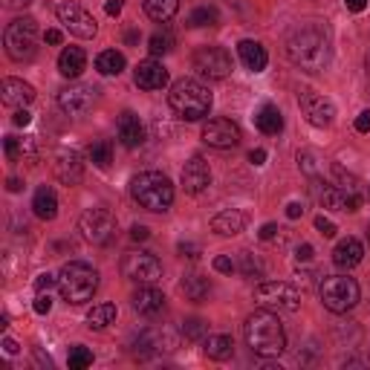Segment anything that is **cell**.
Wrapping results in <instances>:
<instances>
[{
  "mask_svg": "<svg viewBox=\"0 0 370 370\" xmlns=\"http://www.w3.org/2000/svg\"><path fill=\"white\" fill-rule=\"evenodd\" d=\"M286 58L304 73H321L330 64L333 47H330V30L321 23H301L298 30L286 35Z\"/></svg>",
  "mask_w": 370,
  "mask_h": 370,
  "instance_id": "6da1fadb",
  "label": "cell"
},
{
  "mask_svg": "<svg viewBox=\"0 0 370 370\" xmlns=\"http://www.w3.org/2000/svg\"><path fill=\"white\" fill-rule=\"evenodd\" d=\"M243 333H246V345L252 347V353L266 356V359L281 356L284 347H286L284 324H281V319L272 310H260V312L249 315V319H246Z\"/></svg>",
  "mask_w": 370,
  "mask_h": 370,
  "instance_id": "7a4b0ae2",
  "label": "cell"
},
{
  "mask_svg": "<svg viewBox=\"0 0 370 370\" xmlns=\"http://www.w3.org/2000/svg\"><path fill=\"white\" fill-rule=\"evenodd\" d=\"M130 194L145 211H168L171 203H174V185H171V180L165 174L142 171V174L133 176Z\"/></svg>",
  "mask_w": 370,
  "mask_h": 370,
  "instance_id": "3957f363",
  "label": "cell"
},
{
  "mask_svg": "<svg viewBox=\"0 0 370 370\" xmlns=\"http://www.w3.org/2000/svg\"><path fill=\"white\" fill-rule=\"evenodd\" d=\"M168 102L176 113H180L185 122H197L203 116H209L211 111V93L205 84L194 78H180L168 93Z\"/></svg>",
  "mask_w": 370,
  "mask_h": 370,
  "instance_id": "277c9868",
  "label": "cell"
},
{
  "mask_svg": "<svg viewBox=\"0 0 370 370\" xmlns=\"http://www.w3.org/2000/svg\"><path fill=\"white\" fill-rule=\"evenodd\" d=\"M58 290H61V298L67 304H84V301H90L95 295V290H99V272L90 264L73 260V264H67L61 269Z\"/></svg>",
  "mask_w": 370,
  "mask_h": 370,
  "instance_id": "5b68a950",
  "label": "cell"
},
{
  "mask_svg": "<svg viewBox=\"0 0 370 370\" xmlns=\"http://www.w3.org/2000/svg\"><path fill=\"white\" fill-rule=\"evenodd\" d=\"M3 44L12 61H32L38 52V23L32 18H15L6 26Z\"/></svg>",
  "mask_w": 370,
  "mask_h": 370,
  "instance_id": "8992f818",
  "label": "cell"
},
{
  "mask_svg": "<svg viewBox=\"0 0 370 370\" xmlns=\"http://www.w3.org/2000/svg\"><path fill=\"white\" fill-rule=\"evenodd\" d=\"M319 295L330 312H350L359 304V284L347 275H327L319 286Z\"/></svg>",
  "mask_w": 370,
  "mask_h": 370,
  "instance_id": "52a82bcc",
  "label": "cell"
},
{
  "mask_svg": "<svg viewBox=\"0 0 370 370\" xmlns=\"http://www.w3.org/2000/svg\"><path fill=\"white\" fill-rule=\"evenodd\" d=\"M255 304L260 310H272V312H295L301 307V292L292 284L266 281L255 290Z\"/></svg>",
  "mask_w": 370,
  "mask_h": 370,
  "instance_id": "ba28073f",
  "label": "cell"
},
{
  "mask_svg": "<svg viewBox=\"0 0 370 370\" xmlns=\"http://www.w3.org/2000/svg\"><path fill=\"white\" fill-rule=\"evenodd\" d=\"M191 64H194V70L209 78V81H220V78H229L231 70H235V64H231V56L223 49V47H200L194 52V58H191Z\"/></svg>",
  "mask_w": 370,
  "mask_h": 370,
  "instance_id": "9c48e42d",
  "label": "cell"
},
{
  "mask_svg": "<svg viewBox=\"0 0 370 370\" xmlns=\"http://www.w3.org/2000/svg\"><path fill=\"white\" fill-rule=\"evenodd\" d=\"M122 275L136 284H157L162 278V260L150 252H128L122 257Z\"/></svg>",
  "mask_w": 370,
  "mask_h": 370,
  "instance_id": "30bf717a",
  "label": "cell"
},
{
  "mask_svg": "<svg viewBox=\"0 0 370 370\" xmlns=\"http://www.w3.org/2000/svg\"><path fill=\"white\" fill-rule=\"evenodd\" d=\"M78 229L90 243L95 246H107L116 235V217L107 211V209H87L81 214L78 220Z\"/></svg>",
  "mask_w": 370,
  "mask_h": 370,
  "instance_id": "8fae6325",
  "label": "cell"
},
{
  "mask_svg": "<svg viewBox=\"0 0 370 370\" xmlns=\"http://www.w3.org/2000/svg\"><path fill=\"white\" fill-rule=\"evenodd\" d=\"M58 21L70 30L76 38H95V32H99V26H95V18L90 15V12L84 6L73 3V0H64V3H58Z\"/></svg>",
  "mask_w": 370,
  "mask_h": 370,
  "instance_id": "7c38bea8",
  "label": "cell"
},
{
  "mask_svg": "<svg viewBox=\"0 0 370 370\" xmlns=\"http://www.w3.org/2000/svg\"><path fill=\"white\" fill-rule=\"evenodd\" d=\"M99 99V87L93 84H70L58 93V107L67 116H84Z\"/></svg>",
  "mask_w": 370,
  "mask_h": 370,
  "instance_id": "4fadbf2b",
  "label": "cell"
},
{
  "mask_svg": "<svg viewBox=\"0 0 370 370\" xmlns=\"http://www.w3.org/2000/svg\"><path fill=\"white\" fill-rule=\"evenodd\" d=\"M203 142L211 148H235L240 145V128L231 119H209L203 125Z\"/></svg>",
  "mask_w": 370,
  "mask_h": 370,
  "instance_id": "5bb4252c",
  "label": "cell"
},
{
  "mask_svg": "<svg viewBox=\"0 0 370 370\" xmlns=\"http://www.w3.org/2000/svg\"><path fill=\"white\" fill-rule=\"evenodd\" d=\"M301 111H304L307 122L315 128H330L333 125V119H336V104L330 99H324V95L319 93H301Z\"/></svg>",
  "mask_w": 370,
  "mask_h": 370,
  "instance_id": "9a60e30c",
  "label": "cell"
},
{
  "mask_svg": "<svg viewBox=\"0 0 370 370\" xmlns=\"http://www.w3.org/2000/svg\"><path fill=\"white\" fill-rule=\"evenodd\" d=\"M180 180H183L185 194H203V191L211 185V168H209V162H205L203 157H191L185 162Z\"/></svg>",
  "mask_w": 370,
  "mask_h": 370,
  "instance_id": "2e32d148",
  "label": "cell"
},
{
  "mask_svg": "<svg viewBox=\"0 0 370 370\" xmlns=\"http://www.w3.org/2000/svg\"><path fill=\"white\" fill-rule=\"evenodd\" d=\"M133 78H136V87H142V90H162L168 84V70L162 61L148 58V61H139Z\"/></svg>",
  "mask_w": 370,
  "mask_h": 370,
  "instance_id": "e0dca14e",
  "label": "cell"
},
{
  "mask_svg": "<svg viewBox=\"0 0 370 370\" xmlns=\"http://www.w3.org/2000/svg\"><path fill=\"white\" fill-rule=\"evenodd\" d=\"M56 176L64 183V185H78L81 176H84V162H81V157L76 154V150H58L56 154Z\"/></svg>",
  "mask_w": 370,
  "mask_h": 370,
  "instance_id": "ac0fdd59",
  "label": "cell"
},
{
  "mask_svg": "<svg viewBox=\"0 0 370 370\" xmlns=\"http://www.w3.org/2000/svg\"><path fill=\"white\" fill-rule=\"evenodd\" d=\"M133 310L145 315V319H154V315L165 310V295H162L154 284H142L139 290L133 292Z\"/></svg>",
  "mask_w": 370,
  "mask_h": 370,
  "instance_id": "d6986e66",
  "label": "cell"
},
{
  "mask_svg": "<svg viewBox=\"0 0 370 370\" xmlns=\"http://www.w3.org/2000/svg\"><path fill=\"white\" fill-rule=\"evenodd\" d=\"M162 350H174V338H171L168 330H162V333L159 330H145L133 341V353L136 356H157Z\"/></svg>",
  "mask_w": 370,
  "mask_h": 370,
  "instance_id": "ffe728a7",
  "label": "cell"
},
{
  "mask_svg": "<svg viewBox=\"0 0 370 370\" xmlns=\"http://www.w3.org/2000/svg\"><path fill=\"white\" fill-rule=\"evenodd\" d=\"M35 99L32 84H26L21 78H3V87H0V102L6 107H26Z\"/></svg>",
  "mask_w": 370,
  "mask_h": 370,
  "instance_id": "44dd1931",
  "label": "cell"
},
{
  "mask_svg": "<svg viewBox=\"0 0 370 370\" xmlns=\"http://www.w3.org/2000/svg\"><path fill=\"white\" fill-rule=\"evenodd\" d=\"M362 257H365V246L356 240V238L338 240L336 249H333V264H336L338 269H353V266H359Z\"/></svg>",
  "mask_w": 370,
  "mask_h": 370,
  "instance_id": "7402d4cb",
  "label": "cell"
},
{
  "mask_svg": "<svg viewBox=\"0 0 370 370\" xmlns=\"http://www.w3.org/2000/svg\"><path fill=\"white\" fill-rule=\"evenodd\" d=\"M321 203L333 211H356L362 197L356 194V188H327L321 194Z\"/></svg>",
  "mask_w": 370,
  "mask_h": 370,
  "instance_id": "603a6c76",
  "label": "cell"
},
{
  "mask_svg": "<svg viewBox=\"0 0 370 370\" xmlns=\"http://www.w3.org/2000/svg\"><path fill=\"white\" fill-rule=\"evenodd\" d=\"M246 229V214L238 211V209H229V211H220L211 220V231L220 238H235Z\"/></svg>",
  "mask_w": 370,
  "mask_h": 370,
  "instance_id": "cb8c5ba5",
  "label": "cell"
},
{
  "mask_svg": "<svg viewBox=\"0 0 370 370\" xmlns=\"http://www.w3.org/2000/svg\"><path fill=\"white\" fill-rule=\"evenodd\" d=\"M119 139L125 148H139L145 142V128H142L139 116H133L130 111L119 116Z\"/></svg>",
  "mask_w": 370,
  "mask_h": 370,
  "instance_id": "d4e9b609",
  "label": "cell"
},
{
  "mask_svg": "<svg viewBox=\"0 0 370 370\" xmlns=\"http://www.w3.org/2000/svg\"><path fill=\"white\" fill-rule=\"evenodd\" d=\"M238 56H240L246 70H252V73H260L269 64L266 47L257 44V41H240V44H238Z\"/></svg>",
  "mask_w": 370,
  "mask_h": 370,
  "instance_id": "484cf974",
  "label": "cell"
},
{
  "mask_svg": "<svg viewBox=\"0 0 370 370\" xmlns=\"http://www.w3.org/2000/svg\"><path fill=\"white\" fill-rule=\"evenodd\" d=\"M32 211L35 217H41V220H56V214H58V197H56V191L52 188H38L35 191V197H32Z\"/></svg>",
  "mask_w": 370,
  "mask_h": 370,
  "instance_id": "4316f807",
  "label": "cell"
},
{
  "mask_svg": "<svg viewBox=\"0 0 370 370\" xmlns=\"http://www.w3.org/2000/svg\"><path fill=\"white\" fill-rule=\"evenodd\" d=\"M84 67H87L84 49L67 47V49L61 52V58H58V70H61V76H67V78H78L81 73H84Z\"/></svg>",
  "mask_w": 370,
  "mask_h": 370,
  "instance_id": "83f0119b",
  "label": "cell"
},
{
  "mask_svg": "<svg viewBox=\"0 0 370 370\" xmlns=\"http://www.w3.org/2000/svg\"><path fill=\"white\" fill-rule=\"evenodd\" d=\"M255 125H257L260 133L275 136V133L284 130V116H281V111H278L275 104H264V107L257 111V116H255Z\"/></svg>",
  "mask_w": 370,
  "mask_h": 370,
  "instance_id": "f1b7e54d",
  "label": "cell"
},
{
  "mask_svg": "<svg viewBox=\"0 0 370 370\" xmlns=\"http://www.w3.org/2000/svg\"><path fill=\"white\" fill-rule=\"evenodd\" d=\"M180 290H183V295H185L188 301L200 304V301L209 298L211 284H209V278H203V275H197V272H191V275H185V278L180 281Z\"/></svg>",
  "mask_w": 370,
  "mask_h": 370,
  "instance_id": "f546056e",
  "label": "cell"
},
{
  "mask_svg": "<svg viewBox=\"0 0 370 370\" xmlns=\"http://www.w3.org/2000/svg\"><path fill=\"white\" fill-rule=\"evenodd\" d=\"M180 9V0H145V15L157 23H165L176 15Z\"/></svg>",
  "mask_w": 370,
  "mask_h": 370,
  "instance_id": "4dcf8cb0",
  "label": "cell"
},
{
  "mask_svg": "<svg viewBox=\"0 0 370 370\" xmlns=\"http://www.w3.org/2000/svg\"><path fill=\"white\" fill-rule=\"evenodd\" d=\"M203 350H205V356H209V359L226 362L229 356H231V350H235V345H231L229 336H209V338L203 341Z\"/></svg>",
  "mask_w": 370,
  "mask_h": 370,
  "instance_id": "1f68e13d",
  "label": "cell"
},
{
  "mask_svg": "<svg viewBox=\"0 0 370 370\" xmlns=\"http://www.w3.org/2000/svg\"><path fill=\"white\" fill-rule=\"evenodd\" d=\"M95 70L102 76H119L125 70V56L116 49H104V52H99V58H95Z\"/></svg>",
  "mask_w": 370,
  "mask_h": 370,
  "instance_id": "d6a6232c",
  "label": "cell"
},
{
  "mask_svg": "<svg viewBox=\"0 0 370 370\" xmlns=\"http://www.w3.org/2000/svg\"><path fill=\"white\" fill-rule=\"evenodd\" d=\"M113 321H116V307L113 304H99L87 312V324L93 327V330H104V327L113 324Z\"/></svg>",
  "mask_w": 370,
  "mask_h": 370,
  "instance_id": "836d02e7",
  "label": "cell"
},
{
  "mask_svg": "<svg viewBox=\"0 0 370 370\" xmlns=\"http://www.w3.org/2000/svg\"><path fill=\"white\" fill-rule=\"evenodd\" d=\"M185 23L191 26V30H200V26H214L217 23V9L214 6H200V9L191 12Z\"/></svg>",
  "mask_w": 370,
  "mask_h": 370,
  "instance_id": "e575fe53",
  "label": "cell"
},
{
  "mask_svg": "<svg viewBox=\"0 0 370 370\" xmlns=\"http://www.w3.org/2000/svg\"><path fill=\"white\" fill-rule=\"evenodd\" d=\"M148 49H150V56H165V52L174 49V35L168 30H162V32H154L148 41Z\"/></svg>",
  "mask_w": 370,
  "mask_h": 370,
  "instance_id": "d590c367",
  "label": "cell"
},
{
  "mask_svg": "<svg viewBox=\"0 0 370 370\" xmlns=\"http://www.w3.org/2000/svg\"><path fill=\"white\" fill-rule=\"evenodd\" d=\"M240 272L246 278H260L264 275V260L252 252H240Z\"/></svg>",
  "mask_w": 370,
  "mask_h": 370,
  "instance_id": "8d00e7d4",
  "label": "cell"
},
{
  "mask_svg": "<svg viewBox=\"0 0 370 370\" xmlns=\"http://www.w3.org/2000/svg\"><path fill=\"white\" fill-rule=\"evenodd\" d=\"M205 333H209V324H205L203 319H197V315L183 321V336L188 341H200V338H205Z\"/></svg>",
  "mask_w": 370,
  "mask_h": 370,
  "instance_id": "74e56055",
  "label": "cell"
},
{
  "mask_svg": "<svg viewBox=\"0 0 370 370\" xmlns=\"http://www.w3.org/2000/svg\"><path fill=\"white\" fill-rule=\"evenodd\" d=\"M90 159H93L99 168H107V165H111V159H113V148H111V142L93 145V148H90Z\"/></svg>",
  "mask_w": 370,
  "mask_h": 370,
  "instance_id": "f35d334b",
  "label": "cell"
},
{
  "mask_svg": "<svg viewBox=\"0 0 370 370\" xmlns=\"http://www.w3.org/2000/svg\"><path fill=\"white\" fill-rule=\"evenodd\" d=\"M67 362H70V370H84V367H90L93 365V353L87 350V347H73L70 350V359H67Z\"/></svg>",
  "mask_w": 370,
  "mask_h": 370,
  "instance_id": "ab89813d",
  "label": "cell"
},
{
  "mask_svg": "<svg viewBox=\"0 0 370 370\" xmlns=\"http://www.w3.org/2000/svg\"><path fill=\"white\" fill-rule=\"evenodd\" d=\"M3 150H6V159L9 162H18L21 154H23V142L15 139V136H6V139H3Z\"/></svg>",
  "mask_w": 370,
  "mask_h": 370,
  "instance_id": "60d3db41",
  "label": "cell"
},
{
  "mask_svg": "<svg viewBox=\"0 0 370 370\" xmlns=\"http://www.w3.org/2000/svg\"><path fill=\"white\" fill-rule=\"evenodd\" d=\"M176 252H180L183 257H188V260H197L200 257V246L191 243V240H183L180 246H176Z\"/></svg>",
  "mask_w": 370,
  "mask_h": 370,
  "instance_id": "b9f144b4",
  "label": "cell"
},
{
  "mask_svg": "<svg viewBox=\"0 0 370 370\" xmlns=\"http://www.w3.org/2000/svg\"><path fill=\"white\" fill-rule=\"evenodd\" d=\"M56 284H58V278H56V275H49V272H44V275H38V278H35L38 292H49Z\"/></svg>",
  "mask_w": 370,
  "mask_h": 370,
  "instance_id": "7bdbcfd3",
  "label": "cell"
},
{
  "mask_svg": "<svg viewBox=\"0 0 370 370\" xmlns=\"http://www.w3.org/2000/svg\"><path fill=\"white\" fill-rule=\"evenodd\" d=\"M315 229H319L324 238H336V223L327 220V217H315Z\"/></svg>",
  "mask_w": 370,
  "mask_h": 370,
  "instance_id": "ee69618b",
  "label": "cell"
},
{
  "mask_svg": "<svg viewBox=\"0 0 370 370\" xmlns=\"http://www.w3.org/2000/svg\"><path fill=\"white\" fill-rule=\"evenodd\" d=\"M214 269L217 272H223V275H231L238 266H235V260L231 257H226V255H220V257H214Z\"/></svg>",
  "mask_w": 370,
  "mask_h": 370,
  "instance_id": "f6af8a7d",
  "label": "cell"
},
{
  "mask_svg": "<svg viewBox=\"0 0 370 370\" xmlns=\"http://www.w3.org/2000/svg\"><path fill=\"white\" fill-rule=\"evenodd\" d=\"M49 310H52V298H49L47 292H41V295L35 298V312H38V315H47Z\"/></svg>",
  "mask_w": 370,
  "mask_h": 370,
  "instance_id": "bcb514c9",
  "label": "cell"
},
{
  "mask_svg": "<svg viewBox=\"0 0 370 370\" xmlns=\"http://www.w3.org/2000/svg\"><path fill=\"white\" fill-rule=\"evenodd\" d=\"M122 6H125V0H107L104 12H107L111 18H119V15H122Z\"/></svg>",
  "mask_w": 370,
  "mask_h": 370,
  "instance_id": "7dc6e473",
  "label": "cell"
},
{
  "mask_svg": "<svg viewBox=\"0 0 370 370\" xmlns=\"http://www.w3.org/2000/svg\"><path fill=\"white\" fill-rule=\"evenodd\" d=\"M12 122H15V125H18V128H26V125H30V122H32V116H30V113H26V111H23V107H18V111H15V116H12Z\"/></svg>",
  "mask_w": 370,
  "mask_h": 370,
  "instance_id": "c3c4849f",
  "label": "cell"
},
{
  "mask_svg": "<svg viewBox=\"0 0 370 370\" xmlns=\"http://www.w3.org/2000/svg\"><path fill=\"white\" fill-rule=\"evenodd\" d=\"M356 130H359V133H370V111L359 113V119H356Z\"/></svg>",
  "mask_w": 370,
  "mask_h": 370,
  "instance_id": "681fc988",
  "label": "cell"
},
{
  "mask_svg": "<svg viewBox=\"0 0 370 370\" xmlns=\"http://www.w3.org/2000/svg\"><path fill=\"white\" fill-rule=\"evenodd\" d=\"M275 235H278V226H275V223H266L264 229L257 231V238H260V240H272Z\"/></svg>",
  "mask_w": 370,
  "mask_h": 370,
  "instance_id": "f907efd6",
  "label": "cell"
},
{
  "mask_svg": "<svg viewBox=\"0 0 370 370\" xmlns=\"http://www.w3.org/2000/svg\"><path fill=\"white\" fill-rule=\"evenodd\" d=\"M295 257L304 260V264H307V260H312V246H310V243H301L298 249H295Z\"/></svg>",
  "mask_w": 370,
  "mask_h": 370,
  "instance_id": "816d5d0a",
  "label": "cell"
},
{
  "mask_svg": "<svg viewBox=\"0 0 370 370\" xmlns=\"http://www.w3.org/2000/svg\"><path fill=\"white\" fill-rule=\"evenodd\" d=\"M301 214H304V205H301V203H290V205H286V217H290V220H298Z\"/></svg>",
  "mask_w": 370,
  "mask_h": 370,
  "instance_id": "f5cc1de1",
  "label": "cell"
},
{
  "mask_svg": "<svg viewBox=\"0 0 370 370\" xmlns=\"http://www.w3.org/2000/svg\"><path fill=\"white\" fill-rule=\"evenodd\" d=\"M130 238H133V240H148L150 231H148V226H133V229H130Z\"/></svg>",
  "mask_w": 370,
  "mask_h": 370,
  "instance_id": "db71d44e",
  "label": "cell"
},
{
  "mask_svg": "<svg viewBox=\"0 0 370 370\" xmlns=\"http://www.w3.org/2000/svg\"><path fill=\"white\" fill-rule=\"evenodd\" d=\"M249 159L255 162V165H264V162H266V150L264 148H255L252 154H249Z\"/></svg>",
  "mask_w": 370,
  "mask_h": 370,
  "instance_id": "11a10c76",
  "label": "cell"
},
{
  "mask_svg": "<svg viewBox=\"0 0 370 370\" xmlns=\"http://www.w3.org/2000/svg\"><path fill=\"white\" fill-rule=\"evenodd\" d=\"M44 41H47V44H52V47H56V44H61V32H58V30H47Z\"/></svg>",
  "mask_w": 370,
  "mask_h": 370,
  "instance_id": "9f6ffc18",
  "label": "cell"
},
{
  "mask_svg": "<svg viewBox=\"0 0 370 370\" xmlns=\"http://www.w3.org/2000/svg\"><path fill=\"white\" fill-rule=\"evenodd\" d=\"M345 3H347V9H350V12H365L367 0H345Z\"/></svg>",
  "mask_w": 370,
  "mask_h": 370,
  "instance_id": "6f0895ef",
  "label": "cell"
},
{
  "mask_svg": "<svg viewBox=\"0 0 370 370\" xmlns=\"http://www.w3.org/2000/svg\"><path fill=\"white\" fill-rule=\"evenodd\" d=\"M3 3H6L9 9H26V6L32 3V0H3Z\"/></svg>",
  "mask_w": 370,
  "mask_h": 370,
  "instance_id": "680465c9",
  "label": "cell"
},
{
  "mask_svg": "<svg viewBox=\"0 0 370 370\" xmlns=\"http://www.w3.org/2000/svg\"><path fill=\"white\" fill-rule=\"evenodd\" d=\"M6 188L12 191V194H18V191H21V180H15V176H9V180H6Z\"/></svg>",
  "mask_w": 370,
  "mask_h": 370,
  "instance_id": "91938a15",
  "label": "cell"
},
{
  "mask_svg": "<svg viewBox=\"0 0 370 370\" xmlns=\"http://www.w3.org/2000/svg\"><path fill=\"white\" fill-rule=\"evenodd\" d=\"M298 162H304V168H307L310 174L315 171V165H312V157H310V154H301V157H298Z\"/></svg>",
  "mask_w": 370,
  "mask_h": 370,
  "instance_id": "94428289",
  "label": "cell"
},
{
  "mask_svg": "<svg viewBox=\"0 0 370 370\" xmlns=\"http://www.w3.org/2000/svg\"><path fill=\"white\" fill-rule=\"evenodd\" d=\"M3 347H6V353H18V345H15L12 338H6V341H3Z\"/></svg>",
  "mask_w": 370,
  "mask_h": 370,
  "instance_id": "6125c7cd",
  "label": "cell"
},
{
  "mask_svg": "<svg viewBox=\"0 0 370 370\" xmlns=\"http://www.w3.org/2000/svg\"><path fill=\"white\" fill-rule=\"evenodd\" d=\"M125 41H128V44H136V41H139V32H128Z\"/></svg>",
  "mask_w": 370,
  "mask_h": 370,
  "instance_id": "be15d7a7",
  "label": "cell"
},
{
  "mask_svg": "<svg viewBox=\"0 0 370 370\" xmlns=\"http://www.w3.org/2000/svg\"><path fill=\"white\" fill-rule=\"evenodd\" d=\"M367 76H370V52H367Z\"/></svg>",
  "mask_w": 370,
  "mask_h": 370,
  "instance_id": "e7e4bbea",
  "label": "cell"
}]
</instances>
